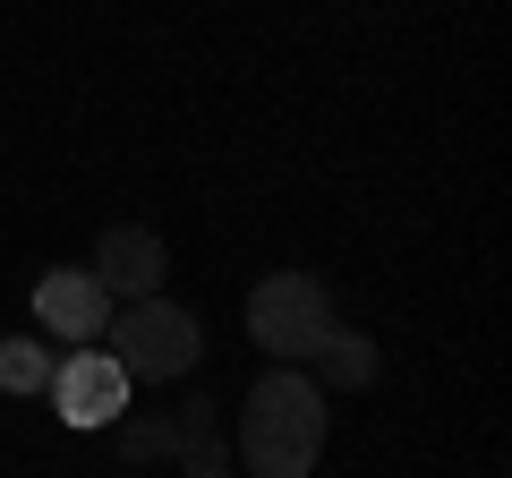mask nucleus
<instances>
[{
  "instance_id": "f257e3e1",
  "label": "nucleus",
  "mask_w": 512,
  "mask_h": 478,
  "mask_svg": "<svg viewBox=\"0 0 512 478\" xmlns=\"http://www.w3.org/2000/svg\"><path fill=\"white\" fill-rule=\"evenodd\" d=\"M325 385L299 368H274L256 376V393L239 402V461H248L256 478H308L316 453H325Z\"/></svg>"
},
{
  "instance_id": "f03ea898",
  "label": "nucleus",
  "mask_w": 512,
  "mask_h": 478,
  "mask_svg": "<svg viewBox=\"0 0 512 478\" xmlns=\"http://www.w3.org/2000/svg\"><path fill=\"white\" fill-rule=\"evenodd\" d=\"M103 333H111V359H120L128 385H180V376L197 368V350H205L197 316L171 308L163 291H154V299H128V308H111Z\"/></svg>"
},
{
  "instance_id": "7ed1b4c3",
  "label": "nucleus",
  "mask_w": 512,
  "mask_h": 478,
  "mask_svg": "<svg viewBox=\"0 0 512 478\" xmlns=\"http://www.w3.org/2000/svg\"><path fill=\"white\" fill-rule=\"evenodd\" d=\"M325 325H333V291L316 274H265L248 291V333H256V350H274L282 368H299L316 342H325Z\"/></svg>"
},
{
  "instance_id": "20e7f679",
  "label": "nucleus",
  "mask_w": 512,
  "mask_h": 478,
  "mask_svg": "<svg viewBox=\"0 0 512 478\" xmlns=\"http://www.w3.org/2000/svg\"><path fill=\"white\" fill-rule=\"evenodd\" d=\"M52 410L69 427H111V419H128V376H120V359H111V350H69V359H60L52 368Z\"/></svg>"
},
{
  "instance_id": "39448f33",
  "label": "nucleus",
  "mask_w": 512,
  "mask_h": 478,
  "mask_svg": "<svg viewBox=\"0 0 512 478\" xmlns=\"http://www.w3.org/2000/svg\"><path fill=\"white\" fill-rule=\"evenodd\" d=\"M86 274L111 291V308H128V299H154V291H163L171 248L146 231V222H111V231L94 239V265H86Z\"/></svg>"
},
{
  "instance_id": "423d86ee",
  "label": "nucleus",
  "mask_w": 512,
  "mask_h": 478,
  "mask_svg": "<svg viewBox=\"0 0 512 478\" xmlns=\"http://www.w3.org/2000/svg\"><path fill=\"white\" fill-rule=\"evenodd\" d=\"M35 316H43V333L52 342H103V325H111V291L86 274V265H52V274L35 282Z\"/></svg>"
},
{
  "instance_id": "0eeeda50",
  "label": "nucleus",
  "mask_w": 512,
  "mask_h": 478,
  "mask_svg": "<svg viewBox=\"0 0 512 478\" xmlns=\"http://www.w3.org/2000/svg\"><path fill=\"white\" fill-rule=\"evenodd\" d=\"M171 461H180L188 478H231V444H222V410L205 402V393H188V402L171 410Z\"/></svg>"
},
{
  "instance_id": "6e6552de",
  "label": "nucleus",
  "mask_w": 512,
  "mask_h": 478,
  "mask_svg": "<svg viewBox=\"0 0 512 478\" xmlns=\"http://www.w3.org/2000/svg\"><path fill=\"white\" fill-rule=\"evenodd\" d=\"M308 359L325 368V385H333V393H359V385H376V342H367V333H350L342 316L325 325V342H316Z\"/></svg>"
},
{
  "instance_id": "1a4fd4ad",
  "label": "nucleus",
  "mask_w": 512,
  "mask_h": 478,
  "mask_svg": "<svg viewBox=\"0 0 512 478\" xmlns=\"http://www.w3.org/2000/svg\"><path fill=\"white\" fill-rule=\"evenodd\" d=\"M43 385H52V342L9 333V342H0V393H43Z\"/></svg>"
},
{
  "instance_id": "9d476101",
  "label": "nucleus",
  "mask_w": 512,
  "mask_h": 478,
  "mask_svg": "<svg viewBox=\"0 0 512 478\" xmlns=\"http://www.w3.org/2000/svg\"><path fill=\"white\" fill-rule=\"evenodd\" d=\"M120 453H128V461H163V453H171V410L120 419Z\"/></svg>"
}]
</instances>
